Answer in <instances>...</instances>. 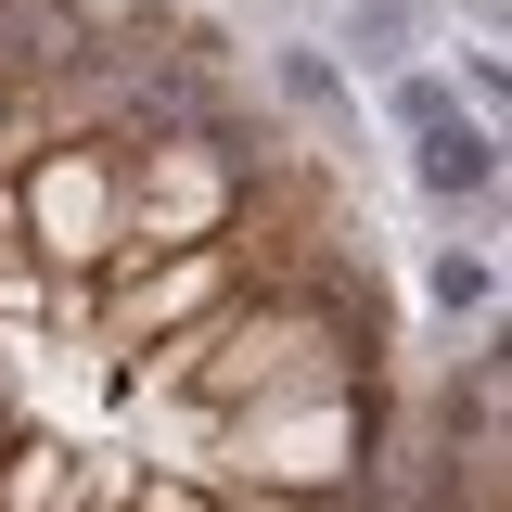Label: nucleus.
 Wrapping results in <instances>:
<instances>
[{
    "label": "nucleus",
    "mask_w": 512,
    "mask_h": 512,
    "mask_svg": "<svg viewBox=\"0 0 512 512\" xmlns=\"http://www.w3.org/2000/svg\"><path fill=\"white\" fill-rule=\"evenodd\" d=\"M423 295L461 320V308H487V295H500V269H487V256H436V269H423Z\"/></svg>",
    "instance_id": "f03ea898"
},
{
    "label": "nucleus",
    "mask_w": 512,
    "mask_h": 512,
    "mask_svg": "<svg viewBox=\"0 0 512 512\" xmlns=\"http://www.w3.org/2000/svg\"><path fill=\"white\" fill-rule=\"evenodd\" d=\"M282 90H295L308 116H333V103H346V77H333V64H320V52H282Z\"/></svg>",
    "instance_id": "20e7f679"
},
{
    "label": "nucleus",
    "mask_w": 512,
    "mask_h": 512,
    "mask_svg": "<svg viewBox=\"0 0 512 512\" xmlns=\"http://www.w3.org/2000/svg\"><path fill=\"white\" fill-rule=\"evenodd\" d=\"M436 116H461V90L448 77H397V128H436Z\"/></svg>",
    "instance_id": "39448f33"
},
{
    "label": "nucleus",
    "mask_w": 512,
    "mask_h": 512,
    "mask_svg": "<svg viewBox=\"0 0 512 512\" xmlns=\"http://www.w3.org/2000/svg\"><path fill=\"white\" fill-rule=\"evenodd\" d=\"M410 39H423V0H359V52L372 64H397Z\"/></svg>",
    "instance_id": "7ed1b4c3"
},
{
    "label": "nucleus",
    "mask_w": 512,
    "mask_h": 512,
    "mask_svg": "<svg viewBox=\"0 0 512 512\" xmlns=\"http://www.w3.org/2000/svg\"><path fill=\"white\" fill-rule=\"evenodd\" d=\"M423 154H410V180L436 192V205H487L500 192V128L487 116H436V128H410Z\"/></svg>",
    "instance_id": "f257e3e1"
}]
</instances>
